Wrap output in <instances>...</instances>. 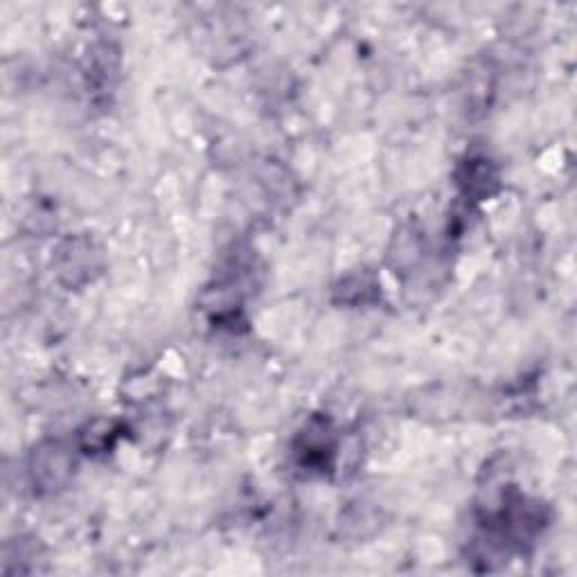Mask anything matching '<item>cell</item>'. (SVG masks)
<instances>
[{"mask_svg": "<svg viewBox=\"0 0 577 577\" xmlns=\"http://www.w3.org/2000/svg\"><path fill=\"white\" fill-rule=\"evenodd\" d=\"M32 481L41 490H57L73 472V456L61 442H48L32 456Z\"/></svg>", "mask_w": 577, "mask_h": 577, "instance_id": "cell-1", "label": "cell"}, {"mask_svg": "<svg viewBox=\"0 0 577 577\" xmlns=\"http://www.w3.org/2000/svg\"><path fill=\"white\" fill-rule=\"evenodd\" d=\"M298 465L309 472H323L332 465L334 458V436L330 424L314 420L296 440Z\"/></svg>", "mask_w": 577, "mask_h": 577, "instance_id": "cell-2", "label": "cell"}, {"mask_svg": "<svg viewBox=\"0 0 577 577\" xmlns=\"http://www.w3.org/2000/svg\"><path fill=\"white\" fill-rule=\"evenodd\" d=\"M57 266L61 278H68L70 284L88 280V271L95 269L93 244L86 242V239H70V242L61 246Z\"/></svg>", "mask_w": 577, "mask_h": 577, "instance_id": "cell-3", "label": "cell"}, {"mask_svg": "<svg viewBox=\"0 0 577 577\" xmlns=\"http://www.w3.org/2000/svg\"><path fill=\"white\" fill-rule=\"evenodd\" d=\"M496 181H499V176H496L494 165L487 158H469L463 167V174H460L463 190L476 199L490 197Z\"/></svg>", "mask_w": 577, "mask_h": 577, "instance_id": "cell-4", "label": "cell"}, {"mask_svg": "<svg viewBox=\"0 0 577 577\" xmlns=\"http://www.w3.org/2000/svg\"><path fill=\"white\" fill-rule=\"evenodd\" d=\"M377 289V284L372 282L370 275H350L348 280L341 282V303H352V305H359V303H366L370 298L372 291Z\"/></svg>", "mask_w": 577, "mask_h": 577, "instance_id": "cell-5", "label": "cell"}, {"mask_svg": "<svg viewBox=\"0 0 577 577\" xmlns=\"http://www.w3.org/2000/svg\"><path fill=\"white\" fill-rule=\"evenodd\" d=\"M79 438H82V447L95 454V451H102L111 445V440L115 438V429L111 422L97 420L93 424H88Z\"/></svg>", "mask_w": 577, "mask_h": 577, "instance_id": "cell-6", "label": "cell"}]
</instances>
